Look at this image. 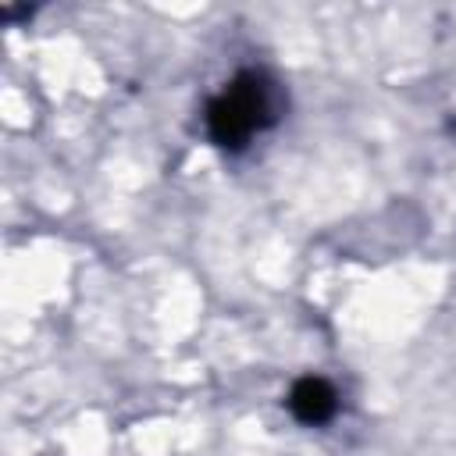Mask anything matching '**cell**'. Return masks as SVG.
Masks as SVG:
<instances>
[{
    "label": "cell",
    "instance_id": "obj_2",
    "mask_svg": "<svg viewBox=\"0 0 456 456\" xmlns=\"http://www.w3.org/2000/svg\"><path fill=\"white\" fill-rule=\"evenodd\" d=\"M289 406L303 424H324V420L335 417L338 395L324 378H303V381H296V388L289 395Z\"/></svg>",
    "mask_w": 456,
    "mask_h": 456
},
{
    "label": "cell",
    "instance_id": "obj_1",
    "mask_svg": "<svg viewBox=\"0 0 456 456\" xmlns=\"http://www.w3.org/2000/svg\"><path fill=\"white\" fill-rule=\"evenodd\" d=\"M274 86L264 82L260 75H242L235 78L207 110V128L214 142L221 146H246L256 132H264L274 121Z\"/></svg>",
    "mask_w": 456,
    "mask_h": 456
}]
</instances>
